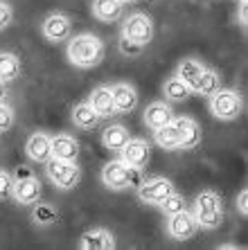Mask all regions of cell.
Masks as SVG:
<instances>
[{"label": "cell", "instance_id": "cell-1", "mask_svg": "<svg viewBox=\"0 0 248 250\" xmlns=\"http://www.w3.org/2000/svg\"><path fill=\"white\" fill-rule=\"evenodd\" d=\"M68 59L70 63L81 70L95 68L104 59V43L99 41L95 34H77L68 43Z\"/></svg>", "mask_w": 248, "mask_h": 250}, {"label": "cell", "instance_id": "cell-2", "mask_svg": "<svg viewBox=\"0 0 248 250\" xmlns=\"http://www.w3.org/2000/svg\"><path fill=\"white\" fill-rule=\"evenodd\" d=\"M194 221L199 228H205V230H217V228L224 223V203H221V196L212 189H205L196 196L194 201Z\"/></svg>", "mask_w": 248, "mask_h": 250}, {"label": "cell", "instance_id": "cell-3", "mask_svg": "<svg viewBox=\"0 0 248 250\" xmlns=\"http://www.w3.org/2000/svg\"><path fill=\"white\" fill-rule=\"evenodd\" d=\"M102 181L109 189L122 192V189H129V187H138L142 183V178H140V169L129 167L122 160H111L102 169Z\"/></svg>", "mask_w": 248, "mask_h": 250}, {"label": "cell", "instance_id": "cell-4", "mask_svg": "<svg viewBox=\"0 0 248 250\" xmlns=\"http://www.w3.org/2000/svg\"><path fill=\"white\" fill-rule=\"evenodd\" d=\"M210 111L217 120H224V122H230L237 120L244 111V102L242 95L232 90V88H219L217 93L210 95Z\"/></svg>", "mask_w": 248, "mask_h": 250}, {"label": "cell", "instance_id": "cell-5", "mask_svg": "<svg viewBox=\"0 0 248 250\" xmlns=\"http://www.w3.org/2000/svg\"><path fill=\"white\" fill-rule=\"evenodd\" d=\"M45 174L59 189H72L81 181V169L75 160H61L54 156L45 163Z\"/></svg>", "mask_w": 248, "mask_h": 250}, {"label": "cell", "instance_id": "cell-6", "mask_svg": "<svg viewBox=\"0 0 248 250\" xmlns=\"http://www.w3.org/2000/svg\"><path fill=\"white\" fill-rule=\"evenodd\" d=\"M122 39L147 47L151 43V39H154V23H151V18L140 12L127 16L124 23H122Z\"/></svg>", "mask_w": 248, "mask_h": 250}, {"label": "cell", "instance_id": "cell-7", "mask_svg": "<svg viewBox=\"0 0 248 250\" xmlns=\"http://www.w3.org/2000/svg\"><path fill=\"white\" fill-rule=\"evenodd\" d=\"M117 153H120V160L124 165L142 171V169L147 167V163H149V158H151V146H149V142H144V140H133L131 138Z\"/></svg>", "mask_w": 248, "mask_h": 250}, {"label": "cell", "instance_id": "cell-8", "mask_svg": "<svg viewBox=\"0 0 248 250\" xmlns=\"http://www.w3.org/2000/svg\"><path fill=\"white\" fill-rule=\"evenodd\" d=\"M174 192V183L169 178H149L138 185V198L147 205H158L167 194Z\"/></svg>", "mask_w": 248, "mask_h": 250}, {"label": "cell", "instance_id": "cell-9", "mask_svg": "<svg viewBox=\"0 0 248 250\" xmlns=\"http://www.w3.org/2000/svg\"><path fill=\"white\" fill-rule=\"evenodd\" d=\"M43 36H45L50 43H61L70 39V32H72V21L70 16L61 12H54L43 21Z\"/></svg>", "mask_w": 248, "mask_h": 250}, {"label": "cell", "instance_id": "cell-10", "mask_svg": "<svg viewBox=\"0 0 248 250\" xmlns=\"http://www.w3.org/2000/svg\"><path fill=\"white\" fill-rule=\"evenodd\" d=\"M174 126H176V133H179V149H185L190 151L194 146L201 145V138H203V131L199 126L196 120L192 117H174Z\"/></svg>", "mask_w": 248, "mask_h": 250}, {"label": "cell", "instance_id": "cell-11", "mask_svg": "<svg viewBox=\"0 0 248 250\" xmlns=\"http://www.w3.org/2000/svg\"><path fill=\"white\" fill-rule=\"evenodd\" d=\"M196 221L194 216L187 212V209H180V212H174L167 219V234L176 241H187V239L194 237L196 232Z\"/></svg>", "mask_w": 248, "mask_h": 250}, {"label": "cell", "instance_id": "cell-12", "mask_svg": "<svg viewBox=\"0 0 248 250\" xmlns=\"http://www.w3.org/2000/svg\"><path fill=\"white\" fill-rule=\"evenodd\" d=\"M41 181L34 174H25V176H16L14 181V198H16L21 205H34L41 198Z\"/></svg>", "mask_w": 248, "mask_h": 250}, {"label": "cell", "instance_id": "cell-13", "mask_svg": "<svg viewBox=\"0 0 248 250\" xmlns=\"http://www.w3.org/2000/svg\"><path fill=\"white\" fill-rule=\"evenodd\" d=\"M111 93H113L115 115H129V113L135 111L138 93H135L133 86H129V83H115V86H111Z\"/></svg>", "mask_w": 248, "mask_h": 250}, {"label": "cell", "instance_id": "cell-14", "mask_svg": "<svg viewBox=\"0 0 248 250\" xmlns=\"http://www.w3.org/2000/svg\"><path fill=\"white\" fill-rule=\"evenodd\" d=\"M79 248L81 250H113L115 248V237L109 230H104V228H95V230H88V232L81 234Z\"/></svg>", "mask_w": 248, "mask_h": 250}, {"label": "cell", "instance_id": "cell-15", "mask_svg": "<svg viewBox=\"0 0 248 250\" xmlns=\"http://www.w3.org/2000/svg\"><path fill=\"white\" fill-rule=\"evenodd\" d=\"M174 111L172 106L165 104V102H154L144 108V124L151 128V131H156V128L165 126V124H172L174 122Z\"/></svg>", "mask_w": 248, "mask_h": 250}, {"label": "cell", "instance_id": "cell-16", "mask_svg": "<svg viewBox=\"0 0 248 250\" xmlns=\"http://www.w3.org/2000/svg\"><path fill=\"white\" fill-rule=\"evenodd\" d=\"M25 151H27L29 160L45 165L47 160L52 158V145H50V135H45V133H32L27 138Z\"/></svg>", "mask_w": 248, "mask_h": 250}, {"label": "cell", "instance_id": "cell-17", "mask_svg": "<svg viewBox=\"0 0 248 250\" xmlns=\"http://www.w3.org/2000/svg\"><path fill=\"white\" fill-rule=\"evenodd\" d=\"M88 104H90V108L99 115V120H102V117L115 115L113 93H111V88H109V86H97V88H92L90 97H88Z\"/></svg>", "mask_w": 248, "mask_h": 250}, {"label": "cell", "instance_id": "cell-18", "mask_svg": "<svg viewBox=\"0 0 248 250\" xmlns=\"http://www.w3.org/2000/svg\"><path fill=\"white\" fill-rule=\"evenodd\" d=\"M50 145H52V156L61 158V160H77L79 156V142H77L72 135L59 133L54 138H50Z\"/></svg>", "mask_w": 248, "mask_h": 250}, {"label": "cell", "instance_id": "cell-19", "mask_svg": "<svg viewBox=\"0 0 248 250\" xmlns=\"http://www.w3.org/2000/svg\"><path fill=\"white\" fill-rule=\"evenodd\" d=\"M124 12L122 0H92V16L102 23H115Z\"/></svg>", "mask_w": 248, "mask_h": 250}, {"label": "cell", "instance_id": "cell-20", "mask_svg": "<svg viewBox=\"0 0 248 250\" xmlns=\"http://www.w3.org/2000/svg\"><path fill=\"white\" fill-rule=\"evenodd\" d=\"M129 140H131V135H129V128L124 124H111L102 133V142H104V146L109 151H120Z\"/></svg>", "mask_w": 248, "mask_h": 250}, {"label": "cell", "instance_id": "cell-21", "mask_svg": "<svg viewBox=\"0 0 248 250\" xmlns=\"http://www.w3.org/2000/svg\"><path fill=\"white\" fill-rule=\"evenodd\" d=\"M203 70H205V65H203L199 59H183L179 63V68H176V77L194 90L196 82H199V77H201Z\"/></svg>", "mask_w": 248, "mask_h": 250}, {"label": "cell", "instance_id": "cell-22", "mask_svg": "<svg viewBox=\"0 0 248 250\" xmlns=\"http://www.w3.org/2000/svg\"><path fill=\"white\" fill-rule=\"evenodd\" d=\"M72 122H75V126H79L81 131H90V128L97 126L99 115L92 111L88 102H84V104H77L75 108H72Z\"/></svg>", "mask_w": 248, "mask_h": 250}, {"label": "cell", "instance_id": "cell-23", "mask_svg": "<svg viewBox=\"0 0 248 250\" xmlns=\"http://www.w3.org/2000/svg\"><path fill=\"white\" fill-rule=\"evenodd\" d=\"M221 88V77L219 72H214V70L205 68L201 72V77H199V82H196V88L194 93H199L201 97H210L212 93H217Z\"/></svg>", "mask_w": 248, "mask_h": 250}, {"label": "cell", "instance_id": "cell-24", "mask_svg": "<svg viewBox=\"0 0 248 250\" xmlns=\"http://www.w3.org/2000/svg\"><path fill=\"white\" fill-rule=\"evenodd\" d=\"M18 75H21V59L14 52H0V79L9 83Z\"/></svg>", "mask_w": 248, "mask_h": 250}, {"label": "cell", "instance_id": "cell-25", "mask_svg": "<svg viewBox=\"0 0 248 250\" xmlns=\"http://www.w3.org/2000/svg\"><path fill=\"white\" fill-rule=\"evenodd\" d=\"M154 140H156V145L160 146V149H165V151H174V149H179V133H176L174 122L156 128V131H154Z\"/></svg>", "mask_w": 248, "mask_h": 250}, {"label": "cell", "instance_id": "cell-26", "mask_svg": "<svg viewBox=\"0 0 248 250\" xmlns=\"http://www.w3.org/2000/svg\"><path fill=\"white\" fill-rule=\"evenodd\" d=\"M192 93H194V90L185 82H180L176 75L169 77L167 82H165V97H167L169 102H185Z\"/></svg>", "mask_w": 248, "mask_h": 250}, {"label": "cell", "instance_id": "cell-27", "mask_svg": "<svg viewBox=\"0 0 248 250\" xmlns=\"http://www.w3.org/2000/svg\"><path fill=\"white\" fill-rule=\"evenodd\" d=\"M32 221L36 226L45 228V226H52L57 221V209L52 205H45V203H34V209H32Z\"/></svg>", "mask_w": 248, "mask_h": 250}, {"label": "cell", "instance_id": "cell-28", "mask_svg": "<svg viewBox=\"0 0 248 250\" xmlns=\"http://www.w3.org/2000/svg\"><path fill=\"white\" fill-rule=\"evenodd\" d=\"M158 208L165 212V214H174V212H180V209H185V198L180 196V194H176V189H174L172 194H167V196L162 198L160 203H158Z\"/></svg>", "mask_w": 248, "mask_h": 250}, {"label": "cell", "instance_id": "cell-29", "mask_svg": "<svg viewBox=\"0 0 248 250\" xmlns=\"http://www.w3.org/2000/svg\"><path fill=\"white\" fill-rule=\"evenodd\" d=\"M14 126V108L5 102H0V133H5Z\"/></svg>", "mask_w": 248, "mask_h": 250}, {"label": "cell", "instance_id": "cell-30", "mask_svg": "<svg viewBox=\"0 0 248 250\" xmlns=\"http://www.w3.org/2000/svg\"><path fill=\"white\" fill-rule=\"evenodd\" d=\"M0 198H14V178L0 169Z\"/></svg>", "mask_w": 248, "mask_h": 250}, {"label": "cell", "instance_id": "cell-31", "mask_svg": "<svg viewBox=\"0 0 248 250\" xmlns=\"http://www.w3.org/2000/svg\"><path fill=\"white\" fill-rule=\"evenodd\" d=\"M12 18H14V12H12V7H9V2H7V0H0V32L5 27H9Z\"/></svg>", "mask_w": 248, "mask_h": 250}, {"label": "cell", "instance_id": "cell-32", "mask_svg": "<svg viewBox=\"0 0 248 250\" xmlns=\"http://www.w3.org/2000/svg\"><path fill=\"white\" fill-rule=\"evenodd\" d=\"M144 47L138 45V43H131L127 41V39H120V52L127 54V57H138V54H142Z\"/></svg>", "mask_w": 248, "mask_h": 250}, {"label": "cell", "instance_id": "cell-33", "mask_svg": "<svg viewBox=\"0 0 248 250\" xmlns=\"http://www.w3.org/2000/svg\"><path fill=\"white\" fill-rule=\"evenodd\" d=\"M237 209H239V214L242 216H248V189L244 187L239 196H237Z\"/></svg>", "mask_w": 248, "mask_h": 250}, {"label": "cell", "instance_id": "cell-34", "mask_svg": "<svg viewBox=\"0 0 248 250\" xmlns=\"http://www.w3.org/2000/svg\"><path fill=\"white\" fill-rule=\"evenodd\" d=\"M248 2H242V7H239V25L242 27H246L248 25Z\"/></svg>", "mask_w": 248, "mask_h": 250}, {"label": "cell", "instance_id": "cell-35", "mask_svg": "<svg viewBox=\"0 0 248 250\" xmlns=\"http://www.w3.org/2000/svg\"><path fill=\"white\" fill-rule=\"evenodd\" d=\"M5 97H7V82L0 79V102H5Z\"/></svg>", "mask_w": 248, "mask_h": 250}, {"label": "cell", "instance_id": "cell-36", "mask_svg": "<svg viewBox=\"0 0 248 250\" xmlns=\"http://www.w3.org/2000/svg\"><path fill=\"white\" fill-rule=\"evenodd\" d=\"M122 2H124V5H127V2H135V0H122Z\"/></svg>", "mask_w": 248, "mask_h": 250}, {"label": "cell", "instance_id": "cell-37", "mask_svg": "<svg viewBox=\"0 0 248 250\" xmlns=\"http://www.w3.org/2000/svg\"><path fill=\"white\" fill-rule=\"evenodd\" d=\"M239 2H248V0H239Z\"/></svg>", "mask_w": 248, "mask_h": 250}]
</instances>
